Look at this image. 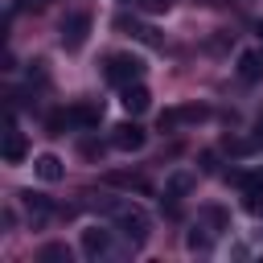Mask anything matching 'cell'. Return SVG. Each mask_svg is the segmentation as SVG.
Masks as SVG:
<instances>
[{
  "mask_svg": "<svg viewBox=\"0 0 263 263\" xmlns=\"http://www.w3.org/2000/svg\"><path fill=\"white\" fill-rule=\"evenodd\" d=\"M107 214L115 218V226H119L136 247H140V242H148V226H152V222H148V214H144L140 205H132V201H111V205H107Z\"/></svg>",
  "mask_w": 263,
  "mask_h": 263,
  "instance_id": "6da1fadb",
  "label": "cell"
},
{
  "mask_svg": "<svg viewBox=\"0 0 263 263\" xmlns=\"http://www.w3.org/2000/svg\"><path fill=\"white\" fill-rule=\"evenodd\" d=\"M103 74H107V82L127 86V82H140L144 62H140V58H132V53H111V58H107V66H103Z\"/></svg>",
  "mask_w": 263,
  "mask_h": 263,
  "instance_id": "7a4b0ae2",
  "label": "cell"
},
{
  "mask_svg": "<svg viewBox=\"0 0 263 263\" xmlns=\"http://www.w3.org/2000/svg\"><path fill=\"white\" fill-rule=\"evenodd\" d=\"M205 119H210V107H201V103H185V107H168V111H160V127H164V132L185 127V123H205Z\"/></svg>",
  "mask_w": 263,
  "mask_h": 263,
  "instance_id": "3957f363",
  "label": "cell"
},
{
  "mask_svg": "<svg viewBox=\"0 0 263 263\" xmlns=\"http://www.w3.org/2000/svg\"><path fill=\"white\" fill-rule=\"evenodd\" d=\"M86 37H90V12H70L62 21V45L74 53V49L86 45Z\"/></svg>",
  "mask_w": 263,
  "mask_h": 263,
  "instance_id": "277c9868",
  "label": "cell"
},
{
  "mask_svg": "<svg viewBox=\"0 0 263 263\" xmlns=\"http://www.w3.org/2000/svg\"><path fill=\"white\" fill-rule=\"evenodd\" d=\"M238 185H242V210L263 218V177H251V173H230Z\"/></svg>",
  "mask_w": 263,
  "mask_h": 263,
  "instance_id": "5b68a950",
  "label": "cell"
},
{
  "mask_svg": "<svg viewBox=\"0 0 263 263\" xmlns=\"http://www.w3.org/2000/svg\"><path fill=\"white\" fill-rule=\"evenodd\" d=\"M119 103H123L127 115H144L152 107V95H148L144 82H127V86H119Z\"/></svg>",
  "mask_w": 263,
  "mask_h": 263,
  "instance_id": "8992f818",
  "label": "cell"
},
{
  "mask_svg": "<svg viewBox=\"0 0 263 263\" xmlns=\"http://www.w3.org/2000/svg\"><path fill=\"white\" fill-rule=\"evenodd\" d=\"M25 152H29L25 132H21V127H16V119L8 115V123H4V160H8V164H21V160H25Z\"/></svg>",
  "mask_w": 263,
  "mask_h": 263,
  "instance_id": "52a82bcc",
  "label": "cell"
},
{
  "mask_svg": "<svg viewBox=\"0 0 263 263\" xmlns=\"http://www.w3.org/2000/svg\"><path fill=\"white\" fill-rule=\"evenodd\" d=\"M111 148H119V152H136V148H144V132H140V123H115V127H111Z\"/></svg>",
  "mask_w": 263,
  "mask_h": 263,
  "instance_id": "ba28073f",
  "label": "cell"
},
{
  "mask_svg": "<svg viewBox=\"0 0 263 263\" xmlns=\"http://www.w3.org/2000/svg\"><path fill=\"white\" fill-rule=\"evenodd\" d=\"M111 251V230L107 226H86L82 230V255L86 259H99V255H107Z\"/></svg>",
  "mask_w": 263,
  "mask_h": 263,
  "instance_id": "9c48e42d",
  "label": "cell"
},
{
  "mask_svg": "<svg viewBox=\"0 0 263 263\" xmlns=\"http://www.w3.org/2000/svg\"><path fill=\"white\" fill-rule=\"evenodd\" d=\"M66 115H70V127H99L103 107H99V103H74Z\"/></svg>",
  "mask_w": 263,
  "mask_h": 263,
  "instance_id": "30bf717a",
  "label": "cell"
},
{
  "mask_svg": "<svg viewBox=\"0 0 263 263\" xmlns=\"http://www.w3.org/2000/svg\"><path fill=\"white\" fill-rule=\"evenodd\" d=\"M193 185H197V177H193L189 168H177V173L164 181V197H168V201H181V197H185Z\"/></svg>",
  "mask_w": 263,
  "mask_h": 263,
  "instance_id": "8fae6325",
  "label": "cell"
},
{
  "mask_svg": "<svg viewBox=\"0 0 263 263\" xmlns=\"http://www.w3.org/2000/svg\"><path fill=\"white\" fill-rule=\"evenodd\" d=\"M33 173H37L41 181H62V177H66V164H62L53 152H41V156L33 160Z\"/></svg>",
  "mask_w": 263,
  "mask_h": 263,
  "instance_id": "7c38bea8",
  "label": "cell"
},
{
  "mask_svg": "<svg viewBox=\"0 0 263 263\" xmlns=\"http://www.w3.org/2000/svg\"><path fill=\"white\" fill-rule=\"evenodd\" d=\"M238 78H242V82H259V78H263V53L242 49V53H238Z\"/></svg>",
  "mask_w": 263,
  "mask_h": 263,
  "instance_id": "4fadbf2b",
  "label": "cell"
},
{
  "mask_svg": "<svg viewBox=\"0 0 263 263\" xmlns=\"http://www.w3.org/2000/svg\"><path fill=\"white\" fill-rule=\"evenodd\" d=\"M21 205H25V210H29L37 222L53 214V201H49V197H41V193H33V189H25V193H21Z\"/></svg>",
  "mask_w": 263,
  "mask_h": 263,
  "instance_id": "5bb4252c",
  "label": "cell"
},
{
  "mask_svg": "<svg viewBox=\"0 0 263 263\" xmlns=\"http://www.w3.org/2000/svg\"><path fill=\"white\" fill-rule=\"evenodd\" d=\"M115 29H127L136 41H144V45H160V37H156V29H148V25H140V21H127V16H119L115 21Z\"/></svg>",
  "mask_w": 263,
  "mask_h": 263,
  "instance_id": "9a60e30c",
  "label": "cell"
},
{
  "mask_svg": "<svg viewBox=\"0 0 263 263\" xmlns=\"http://www.w3.org/2000/svg\"><path fill=\"white\" fill-rule=\"evenodd\" d=\"M37 259H41V263H70V247H66V242H49V247H41Z\"/></svg>",
  "mask_w": 263,
  "mask_h": 263,
  "instance_id": "2e32d148",
  "label": "cell"
},
{
  "mask_svg": "<svg viewBox=\"0 0 263 263\" xmlns=\"http://www.w3.org/2000/svg\"><path fill=\"white\" fill-rule=\"evenodd\" d=\"M107 185H119V189H148L144 177H132V173H107Z\"/></svg>",
  "mask_w": 263,
  "mask_h": 263,
  "instance_id": "e0dca14e",
  "label": "cell"
},
{
  "mask_svg": "<svg viewBox=\"0 0 263 263\" xmlns=\"http://www.w3.org/2000/svg\"><path fill=\"white\" fill-rule=\"evenodd\" d=\"M185 247H189V251H210L214 242H210V234H205V226H193V230L185 234Z\"/></svg>",
  "mask_w": 263,
  "mask_h": 263,
  "instance_id": "ac0fdd59",
  "label": "cell"
},
{
  "mask_svg": "<svg viewBox=\"0 0 263 263\" xmlns=\"http://www.w3.org/2000/svg\"><path fill=\"white\" fill-rule=\"evenodd\" d=\"M45 127H49L53 136H62V132H70V115H66V111H53V115L45 119Z\"/></svg>",
  "mask_w": 263,
  "mask_h": 263,
  "instance_id": "d6986e66",
  "label": "cell"
},
{
  "mask_svg": "<svg viewBox=\"0 0 263 263\" xmlns=\"http://www.w3.org/2000/svg\"><path fill=\"white\" fill-rule=\"evenodd\" d=\"M201 214H205V222H214V230H226V226H230V218H226V210H218V205H205Z\"/></svg>",
  "mask_w": 263,
  "mask_h": 263,
  "instance_id": "ffe728a7",
  "label": "cell"
},
{
  "mask_svg": "<svg viewBox=\"0 0 263 263\" xmlns=\"http://www.w3.org/2000/svg\"><path fill=\"white\" fill-rule=\"evenodd\" d=\"M136 4H140L144 12H168V8H173V0H136Z\"/></svg>",
  "mask_w": 263,
  "mask_h": 263,
  "instance_id": "44dd1931",
  "label": "cell"
},
{
  "mask_svg": "<svg viewBox=\"0 0 263 263\" xmlns=\"http://www.w3.org/2000/svg\"><path fill=\"white\" fill-rule=\"evenodd\" d=\"M201 168H205V173H214V168H218V164H214V152H201Z\"/></svg>",
  "mask_w": 263,
  "mask_h": 263,
  "instance_id": "7402d4cb",
  "label": "cell"
},
{
  "mask_svg": "<svg viewBox=\"0 0 263 263\" xmlns=\"http://www.w3.org/2000/svg\"><path fill=\"white\" fill-rule=\"evenodd\" d=\"M255 33H259V41H263V16H259V21H255Z\"/></svg>",
  "mask_w": 263,
  "mask_h": 263,
  "instance_id": "603a6c76",
  "label": "cell"
}]
</instances>
